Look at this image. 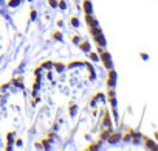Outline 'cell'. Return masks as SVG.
Instances as JSON below:
<instances>
[{"label": "cell", "mask_w": 158, "mask_h": 151, "mask_svg": "<svg viewBox=\"0 0 158 151\" xmlns=\"http://www.w3.org/2000/svg\"><path fill=\"white\" fill-rule=\"evenodd\" d=\"M84 10H85L87 14H92V5H90V2H84Z\"/></svg>", "instance_id": "cell-1"}, {"label": "cell", "mask_w": 158, "mask_h": 151, "mask_svg": "<svg viewBox=\"0 0 158 151\" xmlns=\"http://www.w3.org/2000/svg\"><path fill=\"white\" fill-rule=\"evenodd\" d=\"M19 2H20V0H11V2H10V7H16V5H19Z\"/></svg>", "instance_id": "cell-2"}, {"label": "cell", "mask_w": 158, "mask_h": 151, "mask_svg": "<svg viewBox=\"0 0 158 151\" xmlns=\"http://www.w3.org/2000/svg\"><path fill=\"white\" fill-rule=\"evenodd\" d=\"M81 48H82V50H89L90 47H89V44H87V42H82V44H81Z\"/></svg>", "instance_id": "cell-3"}, {"label": "cell", "mask_w": 158, "mask_h": 151, "mask_svg": "<svg viewBox=\"0 0 158 151\" xmlns=\"http://www.w3.org/2000/svg\"><path fill=\"white\" fill-rule=\"evenodd\" d=\"M71 24H73V25H74V27H77V25H79V22H77V20H76V19H71Z\"/></svg>", "instance_id": "cell-4"}, {"label": "cell", "mask_w": 158, "mask_h": 151, "mask_svg": "<svg viewBox=\"0 0 158 151\" xmlns=\"http://www.w3.org/2000/svg\"><path fill=\"white\" fill-rule=\"evenodd\" d=\"M59 7H60L62 10H64V8H67V7H65V2H59Z\"/></svg>", "instance_id": "cell-5"}, {"label": "cell", "mask_w": 158, "mask_h": 151, "mask_svg": "<svg viewBox=\"0 0 158 151\" xmlns=\"http://www.w3.org/2000/svg\"><path fill=\"white\" fill-rule=\"evenodd\" d=\"M90 56H92V59H93V61H98V56H96V55H95V53H92V55H90Z\"/></svg>", "instance_id": "cell-6"}, {"label": "cell", "mask_w": 158, "mask_h": 151, "mask_svg": "<svg viewBox=\"0 0 158 151\" xmlns=\"http://www.w3.org/2000/svg\"><path fill=\"white\" fill-rule=\"evenodd\" d=\"M50 5H53V7H56V0H50Z\"/></svg>", "instance_id": "cell-7"}]
</instances>
